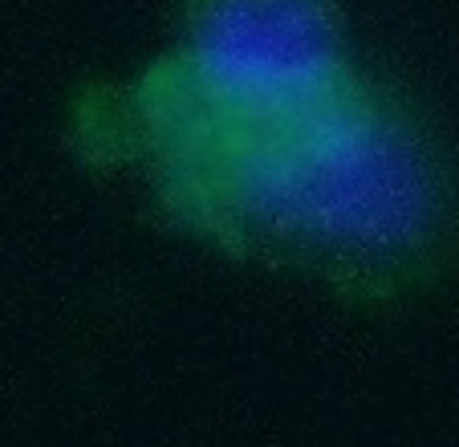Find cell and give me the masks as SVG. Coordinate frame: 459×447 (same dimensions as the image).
Here are the masks:
<instances>
[{"mask_svg":"<svg viewBox=\"0 0 459 447\" xmlns=\"http://www.w3.org/2000/svg\"><path fill=\"white\" fill-rule=\"evenodd\" d=\"M163 215L228 257L362 297H403L459 265V155L386 74L167 138L122 163Z\"/></svg>","mask_w":459,"mask_h":447,"instance_id":"6da1fadb","label":"cell"}]
</instances>
